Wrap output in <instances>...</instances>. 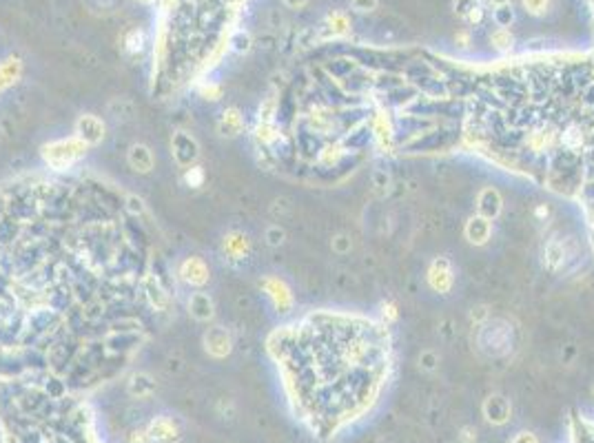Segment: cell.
<instances>
[{
  "instance_id": "cell-9",
  "label": "cell",
  "mask_w": 594,
  "mask_h": 443,
  "mask_svg": "<svg viewBox=\"0 0 594 443\" xmlns=\"http://www.w3.org/2000/svg\"><path fill=\"white\" fill-rule=\"evenodd\" d=\"M464 233H466V239L470 244H475V247H483V244L488 242L490 235H493V222L481 218L479 213H475V216L466 222Z\"/></svg>"
},
{
  "instance_id": "cell-14",
  "label": "cell",
  "mask_w": 594,
  "mask_h": 443,
  "mask_svg": "<svg viewBox=\"0 0 594 443\" xmlns=\"http://www.w3.org/2000/svg\"><path fill=\"white\" fill-rule=\"evenodd\" d=\"M144 293L151 301V306H156L158 311H164L169 306V295H166V290L162 288V284L156 277H144Z\"/></svg>"
},
{
  "instance_id": "cell-15",
  "label": "cell",
  "mask_w": 594,
  "mask_h": 443,
  "mask_svg": "<svg viewBox=\"0 0 594 443\" xmlns=\"http://www.w3.org/2000/svg\"><path fill=\"white\" fill-rule=\"evenodd\" d=\"M242 127H245V120H242V116H240L237 109L224 111L222 118H220V122H218L220 133H222V135H231V137L237 135V133L242 131Z\"/></svg>"
},
{
  "instance_id": "cell-38",
  "label": "cell",
  "mask_w": 594,
  "mask_h": 443,
  "mask_svg": "<svg viewBox=\"0 0 594 443\" xmlns=\"http://www.w3.org/2000/svg\"><path fill=\"white\" fill-rule=\"evenodd\" d=\"M592 3H594V0H592Z\"/></svg>"
},
{
  "instance_id": "cell-27",
  "label": "cell",
  "mask_w": 594,
  "mask_h": 443,
  "mask_svg": "<svg viewBox=\"0 0 594 443\" xmlns=\"http://www.w3.org/2000/svg\"><path fill=\"white\" fill-rule=\"evenodd\" d=\"M350 7L357 13H369L377 9V0H350Z\"/></svg>"
},
{
  "instance_id": "cell-29",
  "label": "cell",
  "mask_w": 594,
  "mask_h": 443,
  "mask_svg": "<svg viewBox=\"0 0 594 443\" xmlns=\"http://www.w3.org/2000/svg\"><path fill=\"white\" fill-rule=\"evenodd\" d=\"M510 443H541V441H539V437H537L535 432L521 430V432H516V435L510 439Z\"/></svg>"
},
{
  "instance_id": "cell-30",
  "label": "cell",
  "mask_w": 594,
  "mask_h": 443,
  "mask_svg": "<svg viewBox=\"0 0 594 443\" xmlns=\"http://www.w3.org/2000/svg\"><path fill=\"white\" fill-rule=\"evenodd\" d=\"M545 5H547V0H524V7H526V11H530V13H543L545 11Z\"/></svg>"
},
{
  "instance_id": "cell-7",
  "label": "cell",
  "mask_w": 594,
  "mask_h": 443,
  "mask_svg": "<svg viewBox=\"0 0 594 443\" xmlns=\"http://www.w3.org/2000/svg\"><path fill=\"white\" fill-rule=\"evenodd\" d=\"M483 417L488 423L493 425H504L510 421V415H512V406L510 401L506 399V397H501V394H490L488 399L483 401Z\"/></svg>"
},
{
  "instance_id": "cell-4",
  "label": "cell",
  "mask_w": 594,
  "mask_h": 443,
  "mask_svg": "<svg viewBox=\"0 0 594 443\" xmlns=\"http://www.w3.org/2000/svg\"><path fill=\"white\" fill-rule=\"evenodd\" d=\"M171 151H173V158L180 166H191L197 160V156H200V146H197L195 137L185 133V131L173 133Z\"/></svg>"
},
{
  "instance_id": "cell-16",
  "label": "cell",
  "mask_w": 594,
  "mask_h": 443,
  "mask_svg": "<svg viewBox=\"0 0 594 443\" xmlns=\"http://www.w3.org/2000/svg\"><path fill=\"white\" fill-rule=\"evenodd\" d=\"M20 71H23L20 60H16V58L5 60V63L0 65V91L7 89V87H11L13 82H16V78L20 75Z\"/></svg>"
},
{
  "instance_id": "cell-33",
  "label": "cell",
  "mask_w": 594,
  "mask_h": 443,
  "mask_svg": "<svg viewBox=\"0 0 594 443\" xmlns=\"http://www.w3.org/2000/svg\"><path fill=\"white\" fill-rule=\"evenodd\" d=\"M282 3L288 7V9H304L309 5V0H282Z\"/></svg>"
},
{
  "instance_id": "cell-31",
  "label": "cell",
  "mask_w": 594,
  "mask_h": 443,
  "mask_svg": "<svg viewBox=\"0 0 594 443\" xmlns=\"http://www.w3.org/2000/svg\"><path fill=\"white\" fill-rule=\"evenodd\" d=\"M129 208L133 211V213H144V202L140 200V197H135V195H129Z\"/></svg>"
},
{
  "instance_id": "cell-10",
  "label": "cell",
  "mask_w": 594,
  "mask_h": 443,
  "mask_svg": "<svg viewBox=\"0 0 594 443\" xmlns=\"http://www.w3.org/2000/svg\"><path fill=\"white\" fill-rule=\"evenodd\" d=\"M180 277L191 286H204L209 282V266L200 257H189L180 266Z\"/></svg>"
},
{
  "instance_id": "cell-11",
  "label": "cell",
  "mask_w": 594,
  "mask_h": 443,
  "mask_svg": "<svg viewBox=\"0 0 594 443\" xmlns=\"http://www.w3.org/2000/svg\"><path fill=\"white\" fill-rule=\"evenodd\" d=\"M428 282L435 290H439V293H448L450 286H452V266L446 257H439L435 259V262L431 264V270H428Z\"/></svg>"
},
{
  "instance_id": "cell-12",
  "label": "cell",
  "mask_w": 594,
  "mask_h": 443,
  "mask_svg": "<svg viewBox=\"0 0 594 443\" xmlns=\"http://www.w3.org/2000/svg\"><path fill=\"white\" fill-rule=\"evenodd\" d=\"M189 313L193 319H197V322H209V319H213V315H216V304H213L209 293L197 290V293H193L189 297Z\"/></svg>"
},
{
  "instance_id": "cell-24",
  "label": "cell",
  "mask_w": 594,
  "mask_h": 443,
  "mask_svg": "<svg viewBox=\"0 0 594 443\" xmlns=\"http://www.w3.org/2000/svg\"><path fill=\"white\" fill-rule=\"evenodd\" d=\"M185 182L193 189H200L204 185V169L202 166H189L185 173Z\"/></svg>"
},
{
  "instance_id": "cell-2",
  "label": "cell",
  "mask_w": 594,
  "mask_h": 443,
  "mask_svg": "<svg viewBox=\"0 0 594 443\" xmlns=\"http://www.w3.org/2000/svg\"><path fill=\"white\" fill-rule=\"evenodd\" d=\"M104 122L100 116L96 113H82L78 120H75V137L82 140L87 146H96L104 140Z\"/></svg>"
},
{
  "instance_id": "cell-13",
  "label": "cell",
  "mask_w": 594,
  "mask_h": 443,
  "mask_svg": "<svg viewBox=\"0 0 594 443\" xmlns=\"http://www.w3.org/2000/svg\"><path fill=\"white\" fill-rule=\"evenodd\" d=\"M129 394L131 397H138V399H147V397H151L156 392V381L151 375L147 373H135L131 379H129Z\"/></svg>"
},
{
  "instance_id": "cell-18",
  "label": "cell",
  "mask_w": 594,
  "mask_h": 443,
  "mask_svg": "<svg viewBox=\"0 0 594 443\" xmlns=\"http://www.w3.org/2000/svg\"><path fill=\"white\" fill-rule=\"evenodd\" d=\"M570 443H594V425L586 421H576L572 428Z\"/></svg>"
},
{
  "instance_id": "cell-3",
  "label": "cell",
  "mask_w": 594,
  "mask_h": 443,
  "mask_svg": "<svg viewBox=\"0 0 594 443\" xmlns=\"http://www.w3.org/2000/svg\"><path fill=\"white\" fill-rule=\"evenodd\" d=\"M202 344H204V350H206V353H209L211 357H216V359L226 357V355L233 350L231 332H228L224 326H211V328L204 332Z\"/></svg>"
},
{
  "instance_id": "cell-21",
  "label": "cell",
  "mask_w": 594,
  "mask_h": 443,
  "mask_svg": "<svg viewBox=\"0 0 594 443\" xmlns=\"http://www.w3.org/2000/svg\"><path fill=\"white\" fill-rule=\"evenodd\" d=\"M264 239H266V244H268L271 249H280L282 244H284V239H286V231L280 224H271L264 231Z\"/></svg>"
},
{
  "instance_id": "cell-8",
  "label": "cell",
  "mask_w": 594,
  "mask_h": 443,
  "mask_svg": "<svg viewBox=\"0 0 594 443\" xmlns=\"http://www.w3.org/2000/svg\"><path fill=\"white\" fill-rule=\"evenodd\" d=\"M127 162H129V166H131L135 173L147 175V173L154 171L156 156H154V151H151L147 144L135 142V144H131L129 151H127Z\"/></svg>"
},
{
  "instance_id": "cell-19",
  "label": "cell",
  "mask_w": 594,
  "mask_h": 443,
  "mask_svg": "<svg viewBox=\"0 0 594 443\" xmlns=\"http://www.w3.org/2000/svg\"><path fill=\"white\" fill-rule=\"evenodd\" d=\"M144 44H147V34L142 32V29H131V32L127 34L125 38V47L129 54H142L144 49Z\"/></svg>"
},
{
  "instance_id": "cell-22",
  "label": "cell",
  "mask_w": 594,
  "mask_h": 443,
  "mask_svg": "<svg viewBox=\"0 0 594 443\" xmlns=\"http://www.w3.org/2000/svg\"><path fill=\"white\" fill-rule=\"evenodd\" d=\"M228 44H231L233 51L247 54L251 49V36H249V32H245V29H237V32L233 34V38L228 40Z\"/></svg>"
},
{
  "instance_id": "cell-5",
  "label": "cell",
  "mask_w": 594,
  "mask_h": 443,
  "mask_svg": "<svg viewBox=\"0 0 594 443\" xmlns=\"http://www.w3.org/2000/svg\"><path fill=\"white\" fill-rule=\"evenodd\" d=\"M147 435L151 443H180L182 432L173 419L169 417H156L147 425Z\"/></svg>"
},
{
  "instance_id": "cell-26",
  "label": "cell",
  "mask_w": 594,
  "mask_h": 443,
  "mask_svg": "<svg viewBox=\"0 0 594 443\" xmlns=\"http://www.w3.org/2000/svg\"><path fill=\"white\" fill-rule=\"evenodd\" d=\"M330 247H333V251L338 253V255H346V253L350 251V247H353V244H350V237H348V235L340 233V235L333 237Z\"/></svg>"
},
{
  "instance_id": "cell-25",
  "label": "cell",
  "mask_w": 594,
  "mask_h": 443,
  "mask_svg": "<svg viewBox=\"0 0 594 443\" xmlns=\"http://www.w3.org/2000/svg\"><path fill=\"white\" fill-rule=\"evenodd\" d=\"M437 363H439V355L435 353V350H423V353L419 355V368L423 373L437 370Z\"/></svg>"
},
{
  "instance_id": "cell-20",
  "label": "cell",
  "mask_w": 594,
  "mask_h": 443,
  "mask_svg": "<svg viewBox=\"0 0 594 443\" xmlns=\"http://www.w3.org/2000/svg\"><path fill=\"white\" fill-rule=\"evenodd\" d=\"M493 20L499 29H508L512 23H514V11H512V5H501V7H495L493 11Z\"/></svg>"
},
{
  "instance_id": "cell-23",
  "label": "cell",
  "mask_w": 594,
  "mask_h": 443,
  "mask_svg": "<svg viewBox=\"0 0 594 443\" xmlns=\"http://www.w3.org/2000/svg\"><path fill=\"white\" fill-rule=\"evenodd\" d=\"M490 42L495 44V49H499V51L512 49V36H510L508 29H497V32L493 34V38H490Z\"/></svg>"
},
{
  "instance_id": "cell-28",
  "label": "cell",
  "mask_w": 594,
  "mask_h": 443,
  "mask_svg": "<svg viewBox=\"0 0 594 443\" xmlns=\"http://www.w3.org/2000/svg\"><path fill=\"white\" fill-rule=\"evenodd\" d=\"M388 185H390L388 173L382 171V169H377V171L373 173V187H375V191H384V189H388Z\"/></svg>"
},
{
  "instance_id": "cell-36",
  "label": "cell",
  "mask_w": 594,
  "mask_h": 443,
  "mask_svg": "<svg viewBox=\"0 0 594 443\" xmlns=\"http://www.w3.org/2000/svg\"><path fill=\"white\" fill-rule=\"evenodd\" d=\"M138 3H142V5H154L156 0H138Z\"/></svg>"
},
{
  "instance_id": "cell-37",
  "label": "cell",
  "mask_w": 594,
  "mask_h": 443,
  "mask_svg": "<svg viewBox=\"0 0 594 443\" xmlns=\"http://www.w3.org/2000/svg\"><path fill=\"white\" fill-rule=\"evenodd\" d=\"M592 394H594V388H592Z\"/></svg>"
},
{
  "instance_id": "cell-1",
  "label": "cell",
  "mask_w": 594,
  "mask_h": 443,
  "mask_svg": "<svg viewBox=\"0 0 594 443\" xmlns=\"http://www.w3.org/2000/svg\"><path fill=\"white\" fill-rule=\"evenodd\" d=\"M87 144L78 137H67V140H56L42 146V160L47 162L54 169H69L78 160L85 158L87 154Z\"/></svg>"
},
{
  "instance_id": "cell-32",
  "label": "cell",
  "mask_w": 594,
  "mask_h": 443,
  "mask_svg": "<svg viewBox=\"0 0 594 443\" xmlns=\"http://www.w3.org/2000/svg\"><path fill=\"white\" fill-rule=\"evenodd\" d=\"M459 439H462L464 443H475V441H477V430H475V428L468 425V428H464V430H462V437H459Z\"/></svg>"
},
{
  "instance_id": "cell-35",
  "label": "cell",
  "mask_w": 594,
  "mask_h": 443,
  "mask_svg": "<svg viewBox=\"0 0 594 443\" xmlns=\"http://www.w3.org/2000/svg\"><path fill=\"white\" fill-rule=\"evenodd\" d=\"M490 3H493L495 7H501V5H510L512 0H490Z\"/></svg>"
},
{
  "instance_id": "cell-6",
  "label": "cell",
  "mask_w": 594,
  "mask_h": 443,
  "mask_svg": "<svg viewBox=\"0 0 594 443\" xmlns=\"http://www.w3.org/2000/svg\"><path fill=\"white\" fill-rule=\"evenodd\" d=\"M504 211V197L495 187H483L477 193V213L485 220H497Z\"/></svg>"
},
{
  "instance_id": "cell-17",
  "label": "cell",
  "mask_w": 594,
  "mask_h": 443,
  "mask_svg": "<svg viewBox=\"0 0 594 443\" xmlns=\"http://www.w3.org/2000/svg\"><path fill=\"white\" fill-rule=\"evenodd\" d=\"M454 11L468 23H475L481 18L483 7H481V0H454Z\"/></svg>"
},
{
  "instance_id": "cell-34",
  "label": "cell",
  "mask_w": 594,
  "mask_h": 443,
  "mask_svg": "<svg viewBox=\"0 0 594 443\" xmlns=\"http://www.w3.org/2000/svg\"><path fill=\"white\" fill-rule=\"evenodd\" d=\"M131 443H151V441H149L147 430H138V432H133V435H131Z\"/></svg>"
}]
</instances>
